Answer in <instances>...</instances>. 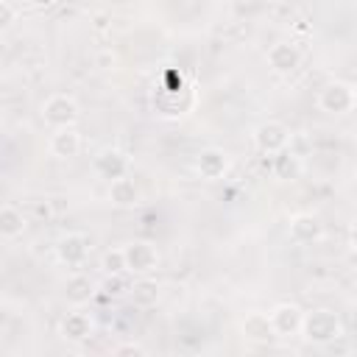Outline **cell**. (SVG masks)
Here are the masks:
<instances>
[{"label":"cell","mask_w":357,"mask_h":357,"mask_svg":"<svg viewBox=\"0 0 357 357\" xmlns=\"http://www.w3.org/2000/svg\"><path fill=\"white\" fill-rule=\"evenodd\" d=\"M298 335L312 346H329V343H335V340H340L346 335V326H343V321H340V315L335 310L315 307V310L304 312Z\"/></svg>","instance_id":"obj_1"},{"label":"cell","mask_w":357,"mask_h":357,"mask_svg":"<svg viewBox=\"0 0 357 357\" xmlns=\"http://www.w3.org/2000/svg\"><path fill=\"white\" fill-rule=\"evenodd\" d=\"M357 106V89L349 81H329L321 86L318 92V109L324 114H335L343 117Z\"/></svg>","instance_id":"obj_2"},{"label":"cell","mask_w":357,"mask_h":357,"mask_svg":"<svg viewBox=\"0 0 357 357\" xmlns=\"http://www.w3.org/2000/svg\"><path fill=\"white\" fill-rule=\"evenodd\" d=\"M39 114H42L45 126H50V128H67V126H75V123H78L81 106H78V100H75L73 95L56 92V95H50V98L42 103Z\"/></svg>","instance_id":"obj_3"},{"label":"cell","mask_w":357,"mask_h":357,"mask_svg":"<svg viewBox=\"0 0 357 357\" xmlns=\"http://www.w3.org/2000/svg\"><path fill=\"white\" fill-rule=\"evenodd\" d=\"M123 257H126V271L134 273V276H151L159 268V251L148 240L126 243L123 245Z\"/></svg>","instance_id":"obj_4"},{"label":"cell","mask_w":357,"mask_h":357,"mask_svg":"<svg viewBox=\"0 0 357 357\" xmlns=\"http://www.w3.org/2000/svg\"><path fill=\"white\" fill-rule=\"evenodd\" d=\"M89 237L84 231H67L56 240V259L67 268H81L89 259Z\"/></svg>","instance_id":"obj_5"},{"label":"cell","mask_w":357,"mask_h":357,"mask_svg":"<svg viewBox=\"0 0 357 357\" xmlns=\"http://www.w3.org/2000/svg\"><path fill=\"white\" fill-rule=\"evenodd\" d=\"M290 145V128L279 120H265L254 128V148L265 156H273L279 153L282 148Z\"/></svg>","instance_id":"obj_6"},{"label":"cell","mask_w":357,"mask_h":357,"mask_svg":"<svg viewBox=\"0 0 357 357\" xmlns=\"http://www.w3.org/2000/svg\"><path fill=\"white\" fill-rule=\"evenodd\" d=\"M268 318H271V326H273L276 337H296L298 329H301L304 310L298 304H293V301H282L268 312Z\"/></svg>","instance_id":"obj_7"},{"label":"cell","mask_w":357,"mask_h":357,"mask_svg":"<svg viewBox=\"0 0 357 357\" xmlns=\"http://www.w3.org/2000/svg\"><path fill=\"white\" fill-rule=\"evenodd\" d=\"M229 165H231L229 153H226L223 148H215V145L198 151V156H195V170H198V176L206 178V181L223 178V176L229 173Z\"/></svg>","instance_id":"obj_8"},{"label":"cell","mask_w":357,"mask_h":357,"mask_svg":"<svg viewBox=\"0 0 357 357\" xmlns=\"http://www.w3.org/2000/svg\"><path fill=\"white\" fill-rule=\"evenodd\" d=\"M287 237L298 245H310V243H318L324 237V223L318 215L312 212H298L290 218V226H287Z\"/></svg>","instance_id":"obj_9"},{"label":"cell","mask_w":357,"mask_h":357,"mask_svg":"<svg viewBox=\"0 0 357 357\" xmlns=\"http://www.w3.org/2000/svg\"><path fill=\"white\" fill-rule=\"evenodd\" d=\"M265 61L276 75H293L301 67V50L290 42H276V45L268 47Z\"/></svg>","instance_id":"obj_10"},{"label":"cell","mask_w":357,"mask_h":357,"mask_svg":"<svg viewBox=\"0 0 357 357\" xmlns=\"http://www.w3.org/2000/svg\"><path fill=\"white\" fill-rule=\"evenodd\" d=\"M92 170H95L103 181L128 176V156H126L123 151H117V148H103V151L92 159Z\"/></svg>","instance_id":"obj_11"},{"label":"cell","mask_w":357,"mask_h":357,"mask_svg":"<svg viewBox=\"0 0 357 357\" xmlns=\"http://www.w3.org/2000/svg\"><path fill=\"white\" fill-rule=\"evenodd\" d=\"M92 332H95V321H92V315H86V312H81V310L67 312V315L61 318V324H59V335H61L67 343H84V340L92 337Z\"/></svg>","instance_id":"obj_12"},{"label":"cell","mask_w":357,"mask_h":357,"mask_svg":"<svg viewBox=\"0 0 357 357\" xmlns=\"http://www.w3.org/2000/svg\"><path fill=\"white\" fill-rule=\"evenodd\" d=\"M240 332H243V337H245L248 343H257V346H268V343L276 337L268 312H248V315L240 321Z\"/></svg>","instance_id":"obj_13"},{"label":"cell","mask_w":357,"mask_h":357,"mask_svg":"<svg viewBox=\"0 0 357 357\" xmlns=\"http://www.w3.org/2000/svg\"><path fill=\"white\" fill-rule=\"evenodd\" d=\"M50 153L56 159H73L81 153V134L75 126H67V128H53L50 134V142H47Z\"/></svg>","instance_id":"obj_14"},{"label":"cell","mask_w":357,"mask_h":357,"mask_svg":"<svg viewBox=\"0 0 357 357\" xmlns=\"http://www.w3.org/2000/svg\"><path fill=\"white\" fill-rule=\"evenodd\" d=\"M95 293H98V282H95L92 276H86V273H73V276H67V282H64V298H67L73 307L89 304V301L95 298Z\"/></svg>","instance_id":"obj_15"},{"label":"cell","mask_w":357,"mask_h":357,"mask_svg":"<svg viewBox=\"0 0 357 357\" xmlns=\"http://www.w3.org/2000/svg\"><path fill=\"white\" fill-rule=\"evenodd\" d=\"M109 201L120 209H131L142 201V192H139V184L131 178V176H120V178H112L109 181Z\"/></svg>","instance_id":"obj_16"},{"label":"cell","mask_w":357,"mask_h":357,"mask_svg":"<svg viewBox=\"0 0 357 357\" xmlns=\"http://www.w3.org/2000/svg\"><path fill=\"white\" fill-rule=\"evenodd\" d=\"M271 170H273V176L279 181H296L301 176V159L287 145V148H282L279 153L271 156Z\"/></svg>","instance_id":"obj_17"},{"label":"cell","mask_w":357,"mask_h":357,"mask_svg":"<svg viewBox=\"0 0 357 357\" xmlns=\"http://www.w3.org/2000/svg\"><path fill=\"white\" fill-rule=\"evenodd\" d=\"M126 293L131 296V304H134V307H153V304L159 301V284H156V279H151V276H137V279L128 284Z\"/></svg>","instance_id":"obj_18"},{"label":"cell","mask_w":357,"mask_h":357,"mask_svg":"<svg viewBox=\"0 0 357 357\" xmlns=\"http://www.w3.org/2000/svg\"><path fill=\"white\" fill-rule=\"evenodd\" d=\"M25 229H28L25 215H22L17 206H11V204H0V237H3V240H14V237H20Z\"/></svg>","instance_id":"obj_19"},{"label":"cell","mask_w":357,"mask_h":357,"mask_svg":"<svg viewBox=\"0 0 357 357\" xmlns=\"http://www.w3.org/2000/svg\"><path fill=\"white\" fill-rule=\"evenodd\" d=\"M100 268L103 273H126V257H123V245L120 248H109L100 257Z\"/></svg>","instance_id":"obj_20"},{"label":"cell","mask_w":357,"mask_h":357,"mask_svg":"<svg viewBox=\"0 0 357 357\" xmlns=\"http://www.w3.org/2000/svg\"><path fill=\"white\" fill-rule=\"evenodd\" d=\"M98 290H103L106 296H112V298H117V296H123L126 290H128V284H126V279H123V273H106V279L98 284Z\"/></svg>","instance_id":"obj_21"},{"label":"cell","mask_w":357,"mask_h":357,"mask_svg":"<svg viewBox=\"0 0 357 357\" xmlns=\"http://www.w3.org/2000/svg\"><path fill=\"white\" fill-rule=\"evenodd\" d=\"M114 354H142V346H137V343H126V346H117Z\"/></svg>","instance_id":"obj_22"},{"label":"cell","mask_w":357,"mask_h":357,"mask_svg":"<svg viewBox=\"0 0 357 357\" xmlns=\"http://www.w3.org/2000/svg\"><path fill=\"white\" fill-rule=\"evenodd\" d=\"M11 20H14V11H11L6 3H0V28H6Z\"/></svg>","instance_id":"obj_23"}]
</instances>
